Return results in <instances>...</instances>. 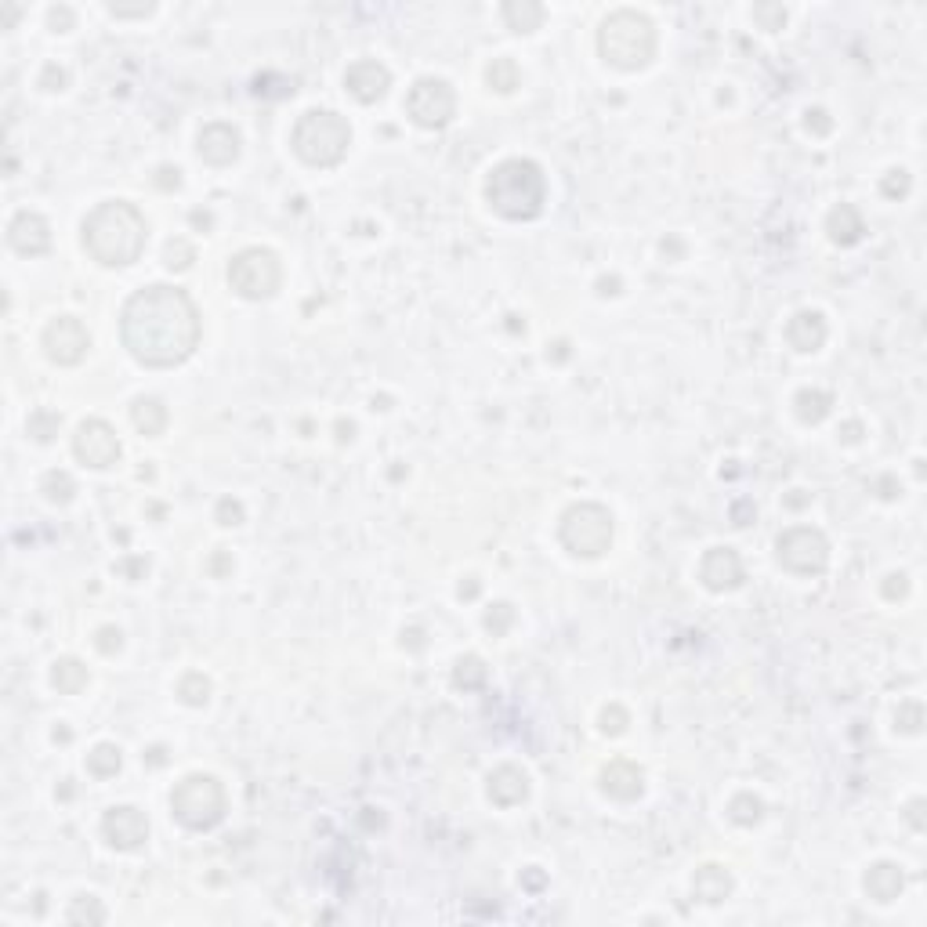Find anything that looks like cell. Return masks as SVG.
<instances>
[{"label": "cell", "mask_w": 927, "mask_h": 927, "mask_svg": "<svg viewBox=\"0 0 927 927\" xmlns=\"http://www.w3.org/2000/svg\"><path fill=\"white\" fill-rule=\"evenodd\" d=\"M120 337L134 362L167 369L185 362L200 344V312L181 287L152 283L131 294L120 312Z\"/></svg>", "instance_id": "obj_1"}, {"label": "cell", "mask_w": 927, "mask_h": 927, "mask_svg": "<svg viewBox=\"0 0 927 927\" xmlns=\"http://www.w3.org/2000/svg\"><path fill=\"white\" fill-rule=\"evenodd\" d=\"M83 250L106 268H127L145 254V214L127 200H106L83 218Z\"/></svg>", "instance_id": "obj_2"}, {"label": "cell", "mask_w": 927, "mask_h": 927, "mask_svg": "<svg viewBox=\"0 0 927 927\" xmlns=\"http://www.w3.org/2000/svg\"><path fill=\"white\" fill-rule=\"evenodd\" d=\"M486 204L507 218V221H533L543 214L547 204V178L543 167L525 160V156H511L504 163H497L486 178Z\"/></svg>", "instance_id": "obj_3"}, {"label": "cell", "mask_w": 927, "mask_h": 927, "mask_svg": "<svg viewBox=\"0 0 927 927\" xmlns=\"http://www.w3.org/2000/svg\"><path fill=\"white\" fill-rule=\"evenodd\" d=\"M598 55L619 69V73H637L656 58V26L648 15L634 8L609 12L598 26Z\"/></svg>", "instance_id": "obj_4"}, {"label": "cell", "mask_w": 927, "mask_h": 927, "mask_svg": "<svg viewBox=\"0 0 927 927\" xmlns=\"http://www.w3.org/2000/svg\"><path fill=\"white\" fill-rule=\"evenodd\" d=\"M348 145H351V127L334 109H308L298 117L290 131V149L308 167H337L348 156Z\"/></svg>", "instance_id": "obj_5"}, {"label": "cell", "mask_w": 927, "mask_h": 927, "mask_svg": "<svg viewBox=\"0 0 927 927\" xmlns=\"http://www.w3.org/2000/svg\"><path fill=\"white\" fill-rule=\"evenodd\" d=\"M229 811V793L214 775H185L174 790H170V815L185 826V829H214Z\"/></svg>", "instance_id": "obj_6"}, {"label": "cell", "mask_w": 927, "mask_h": 927, "mask_svg": "<svg viewBox=\"0 0 927 927\" xmlns=\"http://www.w3.org/2000/svg\"><path fill=\"white\" fill-rule=\"evenodd\" d=\"M612 533H616L612 511L605 504H594V500L566 507V515L559 522V540L569 554H576V559H602V554L612 547Z\"/></svg>", "instance_id": "obj_7"}, {"label": "cell", "mask_w": 927, "mask_h": 927, "mask_svg": "<svg viewBox=\"0 0 927 927\" xmlns=\"http://www.w3.org/2000/svg\"><path fill=\"white\" fill-rule=\"evenodd\" d=\"M229 287L247 301H268L283 287V264L268 247H243L229 261Z\"/></svg>", "instance_id": "obj_8"}, {"label": "cell", "mask_w": 927, "mask_h": 927, "mask_svg": "<svg viewBox=\"0 0 927 927\" xmlns=\"http://www.w3.org/2000/svg\"><path fill=\"white\" fill-rule=\"evenodd\" d=\"M779 566L793 576H819L829 566V540L815 525H790L775 540Z\"/></svg>", "instance_id": "obj_9"}, {"label": "cell", "mask_w": 927, "mask_h": 927, "mask_svg": "<svg viewBox=\"0 0 927 927\" xmlns=\"http://www.w3.org/2000/svg\"><path fill=\"white\" fill-rule=\"evenodd\" d=\"M406 113L417 127L424 131H442L456 117V91L442 76H420L410 95H406Z\"/></svg>", "instance_id": "obj_10"}, {"label": "cell", "mask_w": 927, "mask_h": 927, "mask_svg": "<svg viewBox=\"0 0 927 927\" xmlns=\"http://www.w3.org/2000/svg\"><path fill=\"white\" fill-rule=\"evenodd\" d=\"M120 453H124V446H120L113 424L102 420V417L83 420L73 435V456L80 464H87V468H95V472H106V468H113V464H120Z\"/></svg>", "instance_id": "obj_11"}, {"label": "cell", "mask_w": 927, "mask_h": 927, "mask_svg": "<svg viewBox=\"0 0 927 927\" xmlns=\"http://www.w3.org/2000/svg\"><path fill=\"white\" fill-rule=\"evenodd\" d=\"M40 344H44V355L55 366H76V362H83V355L91 348V334L76 316H55L44 326Z\"/></svg>", "instance_id": "obj_12"}, {"label": "cell", "mask_w": 927, "mask_h": 927, "mask_svg": "<svg viewBox=\"0 0 927 927\" xmlns=\"http://www.w3.org/2000/svg\"><path fill=\"white\" fill-rule=\"evenodd\" d=\"M102 837L117 852H138L149 841V819L134 804H117L102 815Z\"/></svg>", "instance_id": "obj_13"}, {"label": "cell", "mask_w": 927, "mask_h": 927, "mask_svg": "<svg viewBox=\"0 0 927 927\" xmlns=\"http://www.w3.org/2000/svg\"><path fill=\"white\" fill-rule=\"evenodd\" d=\"M388 87H392V73L377 58H359V62H351L344 69V91L355 102H362V106L381 102L388 95Z\"/></svg>", "instance_id": "obj_14"}, {"label": "cell", "mask_w": 927, "mask_h": 927, "mask_svg": "<svg viewBox=\"0 0 927 927\" xmlns=\"http://www.w3.org/2000/svg\"><path fill=\"white\" fill-rule=\"evenodd\" d=\"M699 580L706 591L714 594H724V591H735L743 584V559H739V550L732 547H710L699 562Z\"/></svg>", "instance_id": "obj_15"}, {"label": "cell", "mask_w": 927, "mask_h": 927, "mask_svg": "<svg viewBox=\"0 0 927 927\" xmlns=\"http://www.w3.org/2000/svg\"><path fill=\"white\" fill-rule=\"evenodd\" d=\"M196 152H200V160L211 163V167H232V163L239 160V152H243V138H239V131H236L232 124L214 120V124H207V127L200 131Z\"/></svg>", "instance_id": "obj_16"}, {"label": "cell", "mask_w": 927, "mask_h": 927, "mask_svg": "<svg viewBox=\"0 0 927 927\" xmlns=\"http://www.w3.org/2000/svg\"><path fill=\"white\" fill-rule=\"evenodd\" d=\"M8 243L19 254H26V257L48 254L51 250V225H48V218L37 214V211H19L12 218V225H8Z\"/></svg>", "instance_id": "obj_17"}, {"label": "cell", "mask_w": 927, "mask_h": 927, "mask_svg": "<svg viewBox=\"0 0 927 927\" xmlns=\"http://www.w3.org/2000/svg\"><path fill=\"white\" fill-rule=\"evenodd\" d=\"M598 783H602V793H609V797L619 801V804H630V801H637V797L645 793V775H641V768H637L634 761H623V758L609 761V765L602 768Z\"/></svg>", "instance_id": "obj_18"}, {"label": "cell", "mask_w": 927, "mask_h": 927, "mask_svg": "<svg viewBox=\"0 0 927 927\" xmlns=\"http://www.w3.org/2000/svg\"><path fill=\"white\" fill-rule=\"evenodd\" d=\"M826 337H829V326H826L822 312H815V308H804V312L790 316V323H786V341L793 351H804V355L819 351L826 344Z\"/></svg>", "instance_id": "obj_19"}, {"label": "cell", "mask_w": 927, "mask_h": 927, "mask_svg": "<svg viewBox=\"0 0 927 927\" xmlns=\"http://www.w3.org/2000/svg\"><path fill=\"white\" fill-rule=\"evenodd\" d=\"M529 797V775L518 768V765H500L493 768L489 775V801L497 808H515V804H525Z\"/></svg>", "instance_id": "obj_20"}, {"label": "cell", "mask_w": 927, "mask_h": 927, "mask_svg": "<svg viewBox=\"0 0 927 927\" xmlns=\"http://www.w3.org/2000/svg\"><path fill=\"white\" fill-rule=\"evenodd\" d=\"M862 888H866V895L873 898V902H880V905H888V902H895L898 895H902V888H905V873H902V866L898 862H873L870 870H866V877H862Z\"/></svg>", "instance_id": "obj_21"}, {"label": "cell", "mask_w": 927, "mask_h": 927, "mask_svg": "<svg viewBox=\"0 0 927 927\" xmlns=\"http://www.w3.org/2000/svg\"><path fill=\"white\" fill-rule=\"evenodd\" d=\"M732 888H735L732 873L724 866H717V862H703L696 870V877H692V895L699 902H706V905H721L732 895Z\"/></svg>", "instance_id": "obj_22"}, {"label": "cell", "mask_w": 927, "mask_h": 927, "mask_svg": "<svg viewBox=\"0 0 927 927\" xmlns=\"http://www.w3.org/2000/svg\"><path fill=\"white\" fill-rule=\"evenodd\" d=\"M826 232H829V239L837 247H855L866 236V221H862L855 204H837L829 211V218H826Z\"/></svg>", "instance_id": "obj_23"}, {"label": "cell", "mask_w": 927, "mask_h": 927, "mask_svg": "<svg viewBox=\"0 0 927 927\" xmlns=\"http://www.w3.org/2000/svg\"><path fill=\"white\" fill-rule=\"evenodd\" d=\"M167 420H170V413H167V406H163V399H156V395H138L134 403H131V424L142 431V435H163L167 431Z\"/></svg>", "instance_id": "obj_24"}, {"label": "cell", "mask_w": 927, "mask_h": 927, "mask_svg": "<svg viewBox=\"0 0 927 927\" xmlns=\"http://www.w3.org/2000/svg\"><path fill=\"white\" fill-rule=\"evenodd\" d=\"M500 15H504L507 30H515V33H536L547 19V12L536 4V0H507V4L500 8Z\"/></svg>", "instance_id": "obj_25"}, {"label": "cell", "mask_w": 927, "mask_h": 927, "mask_svg": "<svg viewBox=\"0 0 927 927\" xmlns=\"http://www.w3.org/2000/svg\"><path fill=\"white\" fill-rule=\"evenodd\" d=\"M829 410H833V395L822 388H801L793 395V413L804 424H822L829 417Z\"/></svg>", "instance_id": "obj_26"}, {"label": "cell", "mask_w": 927, "mask_h": 927, "mask_svg": "<svg viewBox=\"0 0 927 927\" xmlns=\"http://www.w3.org/2000/svg\"><path fill=\"white\" fill-rule=\"evenodd\" d=\"M87 681H91V671H87L76 656H62V660L55 663V671H51V685H55L62 696H80V692L87 689Z\"/></svg>", "instance_id": "obj_27"}, {"label": "cell", "mask_w": 927, "mask_h": 927, "mask_svg": "<svg viewBox=\"0 0 927 927\" xmlns=\"http://www.w3.org/2000/svg\"><path fill=\"white\" fill-rule=\"evenodd\" d=\"M120 768H124V754L117 743H99L87 754V772L95 779H113V775H120Z\"/></svg>", "instance_id": "obj_28"}, {"label": "cell", "mask_w": 927, "mask_h": 927, "mask_svg": "<svg viewBox=\"0 0 927 927\" xmlns=\"http://www.w3.org/2000/svg\"><path fill=\"white\" fill-rule=\"evenodd\" d=\"M761 815H765V801H761L758 793H750V790L735 793V797L728 801V819H732L735 826H758Z\"/></svg>", "instance_id": "obj_29"}, {"label": "cell", "mask_w": 927, "mask_h": 927, "mask_svg": "<svg viewBox=\"0 0 927 927\" xmlns=\"http://www.w3.org/2000/svg\"><path fill=\"white\" fill-rule=\"evenodd\" d=\"M486 678H489V671H486V663H482L479 656H460V660H456V667H453V685H456V689H464V692L482 689V685H486Z\"/></svg>", "instance_id": "obj_30"}, {"label": "cell", "mask_w": 927, "mask_h": 927, "mask_svg": "<svg viewBox=\"0 0 927 927\" xmlns=\"http://www.w3.org/2000/svg\"><path fill=\"white\" fill-rule=\"evenodd\" d=\"M486 83L493 91H500V95H511V91L522 83V73H518L515 58H493L489 69H486Z\"/></svg>", "instance_id": "obj_31"}, {"label": "cell", "mask_w": 927, "mask_h": 927, "mask_svg": "<svg viewBox=\"0 0 927 927\" xmlns=\"http://www.w3.org/2000/svg\"><path fill=\"white\" fill-rule=\"evenodd\" d=\"M178 699L185 706H207L211 703V678H204L200 671H189L178 681Z\"/></svg>", "instance_id": "obj_32"}, {"label": "cell", "mask_w": 927, "mask_h": 927, "mask_svg": "<svg viewBox=\"0 0 927 927\" xmlns=\"http://www.w3.org/2000/svg\"><path fill=\"white\" fill-rule=\"evenodd\" d=\"M106 905L95 898V895H76L65 909V920L69 923H106Z\"/></svg>", "instance_id": "obj_33"}, {"label": "cell", "mask_w": 927, "mask_h": 927, "mask_svg": "<svg viewBox=\"0 0 927 927\" xmlns=\"http://www.w3.org/2000/svg\"><path fill=\"white\" fill-rule=\"evenodd\" d=\"M40 493H44L48 504H69L76 497V482H73L69 472H48L40 479Z\"/></svg>", "instance_id": "obj_34"}, {"label": "cell", "mask_w": 927, "mask_h": 927, "mask_svg": "<svg viewBox=\"0 0 927 927\" xmlns=\"http://www.w3.org/2000/svg\"><path fill=\"white\" fill-rule=\"evenodd\" d=\"M58 428H62V417H58L55 410H48V406L33 410L30 420H26V431H30V438H37V442H51V438L58 435Z\"/></svg>", "instance_id": "obj_35"}, {"label": "cell", "mask_w": 927, "mask_h": 927, "mask_svg": "<svg viewBox=\"0 0 927 927\" xmlns=\"http://www.w3.org/2000/svg\"><path fill=\"white\" fill-rule=\"evenodd\" d=\"M909 189H913V178H909L905 167H891V170L880 178V196H888V200H905Z\"/></svg>", "instance_id": "obj_36"}, {"label": "cell", "mask_w": 927, "mask_h": 927, "mask_svg": "<svg viewBox=\"0 0 927 927\" xmlns=\"http://www.w3.org/2000/svg\"><path fill=\"white\" fill-rule=\"evenodd\" d=\"M895 728L905 732V735H920V728H923V703L920 699L902 703L898 714H895Z\"/></svg>", "instance_id": "obj_37"}, {"label": "cell", "mask_w": 927, "mask_h": 927, "mask_svg": "<svg viewBox=\"0 0 927 927\" xmlns=\"http://www.w3.org/2000/svg\"><path fill=\"white\" fill-rule=\"evenodd\" d=\"M511 623H515V609H511L507 602L489 605V612H486V630H489L493 637H504V634L511 630Z\"/></svg>", "instance_id": "obj_38"}, {"label": "cell", "mask_w": 927, "mask_h": 927, "mask_svg": "<svg viewBox=\"0 0 927 927\" xmlns=\"http://www.w3.org/2000/svg\"><path fill=\"white\" fill-rule=\"evenodd\" d=\"M754 22L768 33H775V30L786 26V8L783 4H754Z\"/></svg>", "instance_id": "obj_39"}, {"label": "cell", "mask_w": 927, "mask_h": 927, "mask_svg": "<svg viewBox=\"0 0 927 927\" xmlns=\"http://www.w3.org/2000/svg\"><path fill=\"white\" fill-rule=\"evenodd\" d=\"M65 83H69V69L65 65H58V62H48L44 69H40V76H37V87L40 91H65Z\"/></svg>", "instance_id": "obj_40"}, {"label": "cell", "mask_w": 927, "mask_h": 927, "mask_svg": "<svg viewBox=\"0 0 927 927\" xmlns=\"http://www.w3.org/2000/svg\"><path fill=\"white\" fill-rule=\"evenodd\" d=\"M214 518H218V525H243L247 511H243V504L236 497H221L218 507H214Z\"/></svg>", "instance_id": "obj_41"}, {"label": "cell", "mask_w": 927, "mask_h": 927, "mask_svg": "<svg viewBox=\"0 0 927 927\" xmlns=\"http://www.w3.org/2000/svg\"><path fill=\"white\" fill-rule=\"evenodd\" d=\"M627 724H630V714H627L619 703H609V706L602 710V732H605V735H623Z\"/></svg>", "instance_id": "obj_42"}, {"label": "cell", "mask_w": 927, "mask_h": 927, "mask_svg": "<svg viewBox=\"0 0 927 927\" xmlns=\"http://www.w3.org/2000/svg\"><path fill=\"white\" fill-rule=\"evenodd\" d=\"M95 648L102 656H117L124 648V630L120 627H99L95 630Z\"/></svg>", "instance_id": "obj_43"}, {"label": "cell", "mask_w": 927, "mask_h": 927, "mask_svg": "<svg viewBox=\"0 0 927 927\" xmlns=\"http://www.w3.org/2000/svg\"><path fill=\"white\" fill-rule=\"evenodd\" d=\"M193 261H196V250L185 243V239H170V243H167V268H178V272H181V268H189Z\"/></svg>", "instance_id": "obj_44"}, {"label": "cell", "mask_w": 927, "mask_h": 927, "mask_svg": "<svg viewBox=\"0 0 927 927\" xmlns=\"http://www.w3.org/2000/svg\"><path fill=\"white\" fill-rule=\"evenodd\" d=\"M880 594H884L888 602H902V598L909 594V576H905V573H891V576H884Z\"/></svg>", "instance_id": "obj_45"}, {"label": "cell", "mask_w": 927, "mask_h": 927, "mask_svg": "<svg viewBox=\"0 0 927 927\" xmlns=\"http://www.w3.org/2000/svg\"><path fill=\"white\" fill-rule=\"evenodd\" d=\"M48 26H51V33H69V30L76 26V15H73V8H65V4L51 8V12H48Z\"/></svg>", "instance_id": "obj_46"}, {"label": "cell", "mask_w": 927, "mask_h": 927, "mask_svg": "<svg viewBox=\"0 0 927 927\" xmlns=\"http://www.w3.org/2000/svg\"><path fill=\"white\" fill-rule=\"evenodd\" d=\"M804 127H808L811 134H819V138H822V134H829V131H833V120H829V113H826V109H819V106H815V109H808V113H804Z\"/></svg>", "instance_id": "obj_47"}, {"label": "cell", "mask_w": 927, "mask_h": 927, "mask_svg": "<svg viewBox=\"0 0 927 927\" xmlns=\"http://www.w3.org/2000/svg\"><path fill=\"white\" fill-rule=\"evenodd\" d=\"M113 19H149L156 12V4H138V8H124V4H109L106 8Z\"/></svg>", "instance_id": "obj_48"}, {"label": "cell", "mask_w": 927, "mask_h": 927, "mask_svg": "<svg viewBox=\"0 0 927 927\" xmlns=\"http://www.w3.org/2000/svg\"><path fill=\"white\" fill-rule=\"evenodd\" d=\"M117 569H120L127 580H134V584H138V580H145V573H149V559H124Z\"/></svg>", "instance_id": "obj_49"}, {"label": "cell", "mask_w": 927, "mask_h": 927, "mask_svg": "<svg viewBox=\"0 0 927 927\" xmlns=\"http://www.w3.org/2000/svg\"><path fill=\"white\" fill-rule=\"evenodd\" d=\"M156 185H160L163 193H174L178 185H181V170H178V167H160V170H156Z\"/></svg>", "instance_id": "obj_50"}, {"label": "cell", "mask_w": 927, "mask_h": 927, "mask_svg": "<svg viewBox=\"0 0 927 927\" xmlns=\"http://www.w3.org/2000/svg\"><path fill=\"white\" fill-rule=\"evenodd\" d=\"M747 515H758L750 500H743V504H735V507H732V518H735V525H750V522H747Z\"/></svg>", "instance_id": "obj_51"}, {"label": "cell", "mask_w": 927, "mask_h": 927, "mask_svg": "<svg viewBox=\"0 0 927 927\" xmlns=\"http://www.w3.org/2000/svg\"><path fill=\"white\" fill-rule=\"evenodd\" d=\"M211 573H214V576L232 573V559H229V554H214V559H211Z\"/></svg>", "instance_id": "obj_52"}, {"label": "cell", "mask_w": 927, "mask_h": 927, "mask_svg": "<svg viewBox=\"0 0 927 927\" xmlns=\"http://www.w3.org/2000/svg\"><path fill=\"white\" fill-rule=\"evenodd\" d=\"M456 594H460L464 602H472V598H479V580H475V576H468V584H460V587H456Z\"/></svg>", "instance_id": "obj_53"}, {"label": "cell", "mask_w": 927, "mask_h": 927, "mask_svg": "<svg viewBox=\"0 0 927 927\" xmlns=\"http://www.w3.org/2000/svg\"><path fill=\"white\" fill-rule=\"evenodd\" d=\"M920 811H923V801H913V804H909V822H913V829H923V815H920Z\"/></svg>", "instance_id": "obj_54"}, {"label": "cell", "mask_w": 927, "mask_h": 927, "mask_svg": "<svg viewBox=\"0 0 927 927\" xmlns=\"http://www.w3.org/2000/svg\"><path fill=\"white\" fill-rule=\"evenodd\" d=\"M598 294H619V275H609V280H598Z\"/></svg>", "instance_id": "obj_55"}, {"label": "cell", "mask_w": 927, "mask_h": 927, "mask_svg": "<svg viewBox=\"0 0 927 927\" xmlns=\"http://www.w3.org/2000/svg\"><path fill=\"white\" fill-rule=\"evenodd\" d=\"M880 489H884V493H880V497H884V500H895V497H898V493H902V489H898V486H895V479H880Z\"/></svg>", "instance_id": "obj_56"}, {"label": "cell", "mask_w": 927, "mask_h": 927, "mask_svg": "<svg viewBox=\"0 0 927 927\" xmlns=\"http://www.w3.org/2000/svg\"><path fill=\"white\" fill-rule=\"evenodd\" d=\"M69 739H73L69 728H55V743H69Z\"/></svg>", "instance_id": "obj_57"}, {"label": "cell", "mask_w": 927, "mask_h": 927, "mask_svg": "<svg viewBox=\"0 0 927 927\" xmlns=\"http://www.w3.org/2000/svg\"><path fill=\"white\" fill-rule=\"evenodd\" d=\"M845 442H859V424H848V428H845Z\"/></svg>", "instance_id": "obj_58"}, {"label": "cell", "mask_w": 927, "mask_h": 927, "mask_svg": "<svg viewBox=\"0 0 927 927\" xmlns=\"http://www.w3.org/2000/svg\"><path fill=\"white\" fill-rule=\"evenodd\" d=\"M410 645H413V648H420V645H424V641H420V630H410Z\"/></svg>", "instance_id": "obj_59"}, {"label": "cell", "mask_w": 927, "mask_h": 927, "mask_svg": "<svg viewBox=\"0 0 927 927\" xmlns=\"http://www.w3.org/2000/svg\"><path fill=\"white\" fill-rule=\"evenodd\" d=\"M149 754H152V758H149L152 765H163V750H160V747H156V750H149Z\"/></svg>", "instance_id": "obj_60"}]
</instances>
